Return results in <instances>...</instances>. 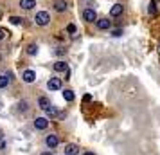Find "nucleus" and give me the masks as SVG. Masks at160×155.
Instances as JSON below:
<instances>
[{"mask_svg":"<svg viewBox=\"0 0 160 155\" xmlns=\"http://www.w3.org/2000/svg\"><path fill=\"white\" fill-rule=\"evenodd\" d=\"M34 126H36L38 130H45V128L49 126V119L47 117H36L34 119Z\"/></svg>","mask_w":160,"mask_h":155,"instance_id":"nucleus-4","label":"nucleus"},{"mask_svg":"<svg viewBox=\"0 0 160 155\" xmlns=\"http://www.w3.org/2000/svg\"><path fill=\"white\" fill-rule=\"evenodd\" d=\"M34 6H36V0H20V8L25 9V11L34 9Z\"/></svg>","mask_w":160,"mask_h":155,"instance_id":"nucleus-7","label":"nucleus"},{"mask_svg":"<svg viewBox=\"0 0 160 155\" xmlns=\"http://www.w3.org/2000/svg\"><path fill=\"white\" fill-rule=\"evenodd\" d=\"M110 15L112 16H121L122 15V6H121V4H115L113 8L110 9Z\"/></svg>","mask_w":160,"mask_h":155,"instance_id":"nucleus-12","label":"nucleus"},{"mask_svg":"<svg viewBox=\"0 0 160 155\" xmlns=\"http://www.w3.org/2000/svg\"><path fill=\"white\" fill-rule=\"evenodd\" d=\"M38 105H40V108H43V110H45V108H47V106H49L51 103H49V99H45V97H40V99H38Z\"/></svg>","mask_w":160,"mask_h":155,"instance_id":"nucleus-14","label":"nucleus"},{"mask_svg":"<svg viewBox=\"0 0 160 155\" xmlns=\"http://www.w3.org/2000/svg\"><path fill=\"white\" fill-rule=\"evenodd\" d=\"M95 23H97V27H99L101 31L110 29V20H108V18H97V20H95Z\"/></svg>","mask_w":160,"mask_h":155,"instance_id":"nucleus-8","label":"nucleus"},{"mask_svg":"<svg viewBox=\"0 0 160 155\" xmlns=\"http://www.w3.org/2000/svg\"><path fill=\"white\" fill-rule=\"evenodd\" d=\"M36 49H38V47L32 44V45H29V47H27V52H29V54H36Z\"/></svg>","mask_w":160,"mask_h":155,"instance_id":"nucleus-19","label":"nucleus"},{"mask_svg":"<svg viewBox=\"0 0 160 155\" xmlns=\"http://www.w3.org/2000/svg\"><path fill=\"white\" fill-rule=\"evenodd\" d=\"M83 18H85V22H95L97 20V15H95V11L94 9H85L83 11Z\"/></svg>","mask_w":160,"mask_h":155,"instance_id":"nucleus-2","label":"nucleus"},{"mask_svg":"<svg viewBox=\"0 0 160 155\" xmlns=\"http://www.w3.org/2000/svg\"><path fill=\"white\" fill-rule=\"evenodd\" d=\"M85 155H95V153H92V152H87V153H85Z\"/></svg>","mask_w":160,"mask_h":155,"instance_id":"nucleus-24","label":"nucleus"},{"mask_svg":"<svg viewBox=\"0 0 160 155\" xmlns=\"http://www.w3.org/2000/svg\"><path fill=\"white\" fill-rule=\"evenodd\" d=\"M54 70H56V72H68V67H67V63L65 61H56V63H54Z\"/></svg>","mask_w":160,"mask_h":155,"instance_id":"nucleus-10","label":"nucleus"},{"mask_svg":"<svg viewBox=\"0 0 160 155\" xmlns=\"http://www.w3.org/2000/svg\"><path fill=\"white\" fill-rule=\"evenodd\" d=\"M9 22L13 23V25H20V23H22V18H20V16H11Z\"/></svg>","mask_w":160,"mask_h":155,"instance_id":"nucleus-16","label":"nucleus"},{"mask_svg":"<svg viewBox=\"0 0 160 155\" xmlns=\"http://www.w3.org/2000/svg\"><path fill=\"white\" fill-rule=\"evenodd\" d=\"M45 112H47V114H49V116H56V114H58V110H56V108H54V106H52V105H49V106H47V108H45Z\"/></svg>","mask_w":160,"mask_h":155,"instance_id":"nucleus-17","label":"nucleus"},{"mask_svg":"<svg viewBox=\"0 0 160 155\" xmlns=\"http://www.w3.org/2000/svg\"><path fill=\"white\" fill-rule=\"evenodd\" d=\"M63 97H65V101H74L76 94H74L72 90H63Z\"/></svg>","mask_w":160,"mask_h":155,"instance_id":"nucleus-13","label":"nucleus"},{"mask_svg":"<svg viewBox=\"0 0 160 155\" xmlns=\"http://www.w3.org/2000/svg\"><path fill=\"white\" fill-rule=\"evenodd\" d=\"M42 155H51V152H43V153H42Z\"/></svg>","mask_w":160,"mask_h":155,"instance_id":"nucleus-23","label":"nucleus"},{"mask_svg":"<svg viewBox=\"0 0 160 155\" xmlns=\"http://www.w3.org/2000/svg\"><path fill=\"white\" fill-rule=\"evenodd\" d=\"M0 139H2V132H0Z\"/></svg>","mask_w":160,"mask_h":155,"instance_id":"nucleus-25","label":"nucleus"},{"mask_svg":"<svg viewBox=\"0 0 160 155\" xmlns=\"http://www.w3.org/2000/svg\"><path fill=\"white\" fill-rule=\"evenodd\" d=\"M67 31H68V33H70V34H76V25H74V23H68V25H67Z\"/></svg>","mask_w":160,"mask_h":155,"instance_id":"nucleus-18","label":"nucleus"},{"mask_svg":"<svg viewBox=\"0 0 160 155\" xmlns=\"http://www.w3.org/2000/svg\"><path fill=\"white\" fill-rule=\"evenodd\" d=\"M0 59H2V56H0Z\"/></svg>","mask_w":160,"mask_h":155,"instance_id":"nucleus-26","label":"nucleus"},{"mask_svg":"<svg viewBox=\"0 0 160 155\" xmlns=\"http://www.w3.org/2000/svg\"><path fill=\"white\" fill-rule=\"evenodd\" d=\"M34 22L38 23V25H49L51 23V15L47 13V11H38L36 13V16H34Z\"/></svg>","mask_w":160,"mask_h":155,"instance_id":"nucleus-1","label":"nucleus"},{"mask_svg":"<svg viewBox=\"0 0 160 155\" xmlns=\"http://www.w3.org/2000/svg\"><path fill=\"white\" fill-rule=\"evenodd\" d=\"M4 36H6V31H2V29H0V42L4 40Z\"/></svg>","mask_w":160,"mask_h":155,"instance_id":"nucleus-22","label":"nucleus"},{"mask_svg":"<svg viewBox=\"0 0 160 155\" xmlns=\"http://www.w3.org/2000/svg\"><path fill=\"white\" fill-rule=\"evenodd\" d=\"M4 148H6V141H4V137H2V139H0V150H4Z\"/></svg>","mask_w":160,"mask_h":155,"instance_id":"nucleus-21","label":"nucleus"},{"mask_svg":"<svg viewBox=\"0 0 160 155\" xmlns=\"http://www.w3.org/2000/svg\"><path fill=\"white\" fill-rule=\"evenodd\" d=\"M47 89L49 90H59L61 89V80H59V78H51L49 83H47Z\"/></svg>","mask_w":160,"mask_h":155,"instance_id":"nucleus-3","label":"nucleus"},{"mask_svg":"<svg viewBox=\"0 0 160 155\" xmlns=\"http://www.w3.org/2000/svg\"><path fill=\"white\" fill-rule=\"evenodd\" d=\"M9 85V78L8 76H0V89H6Z\"/></svg>","mask_w":160,"mask_h":155,"instance_id":"nucleus-15","label":"nucleus"},{"mask_svg":"<svg viewBox=\"0 0 160 155\" xmlns=\"http://www.w3.org/2000/svg\"><path fill=\"white\" fill-rule=\"evenodd\" d=\"M54 11H58V13L67 11V2L65 0H56V2H54Z\"/></svg>","mask_w":160,"mask_h":155,"instance_id":"nucleus-9","label":"nucleus"},{"mask_svg":"<svg viewBox=\"0 0 160 155\" xmlns=\"http://www.w3.org/2000/svg\"><path fill=\"white\" fill-rule=\"evenodd\" d=\"M112 34H113V36H121V34H122V29H113Z\"/></svg>","mask_w":160,"mask_h":155,"instance_id":"nucleus-20","label":"nucleus"},{"mask_svg":"<svg viewBox=\"0 0 160 155\" xmlns=\"http://www.w3.org/2000/svg\"><path fill=\"white\" fill-rule=\"evenodd\" d=\"M79 153V148L76 146V144H68L65 148V155H78Z\"/></svg>","mask_w":160,"mask_h":155,"instance_id":"nucleus-11","label":"nucleus"},{"mask_svg":"<svg viewBox=\"0 0 160 155\" xmlns=\"http://www.w3.org/2000/svg\"><path fill=\"white\" fill-rule=\"evenodd\" d=\"M45 142H47V146H49V148H56L59 144V137H58V135H54V133H52V135H47Z\"/></svg>","mask_w":160,"mask_h":155,"instance_id":"nucleus-5","label":"nucleus"},{"mask_svg":"<svg viewBox=\"0 0 160 155\" xmlns=\"http://www.w3.org/2000/svg\"><path fill=\"white\" fill-rule=\"evenodd\" d=\"M22 80L25 83H32L36 80V72H34V70H25V72L22 74Z\"/></svg>","mask_w":160,"mask_h":155,"instance_id":"nucleus-6","label":"nucleus"}]
</instances>
